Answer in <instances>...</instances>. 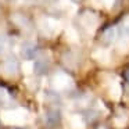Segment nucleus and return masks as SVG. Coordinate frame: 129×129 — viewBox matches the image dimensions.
<instances>
[{
  "label": "nucleus",
  "instance_id": "f257e3e1",
  "mask_svg": "<svg viewBox=\"0 0 129 129\" xmlns=\"http://www.w3.org/2000/svg\"><path fill=\"white\" fill-rule=\"evenodd\" d=\"M118 35H119V29H118L117 26H108V28L103 32V35H101V40H103L106 45H111V43H114L115 40H117Z\"/></svg>",
  "mask_w": 129,
  "mask_h": 129
},
{
  "label": "nucleus",
  "instance_id": "7ed1b4c3",
  "mask_svg": "<svg viewBox=\"0 0 129 129\" xmlns=\"http://www.w3.org/2000/svg\"><path fill=\"white\" fill-rule=\"evenodd\" d=\"M58 121H60V111L58 110L53 108V110H49V111L46 112V123H47L49 126L56 125Z\"/></svg>",
  "mask_w": 129,
  "mask_h": 129
},
{
  "label": "nucleus",
  "instance_id": "20e7f679",
  "mask_svg": "<svg viewBox=\"0 0 129 129\" xmlns=\"http://www.w3.org/2000/svg\"><path fill=\"white\" fill-rule=\"evenodd\" d=\"M34 70L36 71L38 74L47 72V70H49V60L36 58V61H35V64H34Z\"/></svg>",
  "mask_w": 129,
  "mask_h": 129
},
{
  "label": "nucleus",
  "instance_id": "39448f33",
  "mask_svg": "<svg viewBox=\"0 0 129 129\" xmlns=\"http://www.w3.org/2000/svg\"><path fill=\"white\" fill-rule=\"evenodd\" d=\"M36 51H38V49L34 43H25V45L22 46V54L25 57H28V58L36 56Z\"/></svg>",
  "mask_w": 129,
  "mask_h": 129
},
{
  "label": "nucleus",
  "instance_id": "f03ea898",
  "mask_svg": "<svg viewBox=\"0 0 129 129\" xmlns=\"http://www.w3.org/2000/svg\"><path fill=\"white\" fill-rule=\"evenodd\" d=\"M3 72L6 74V75H15L18 71V62L17 60L14 58V57H10V58H7L6 61H4L3 64Z\"/></svg>",
  "mask_w": 129,
  "mask_h": 129
},
{
  "label": "nucleus",
  "instance_id": "423d86ee",
  "mask_svg": "<svg viewBox=\"0 0 129 129\" xmlns=\"http://www.w3.org/2000/svg\"><path fill=\"white\" fill-rule=\"evenodd\" d=\"M6 46H7V40L3 35H0V54L6 50Z\"/></svg>",
  "mask_w": 129,
  "mask_h": 129
},
{
  "label": "nucleus",
  "instance_id": "0eeeda50",
  "mask_svg": "<svg viewBox=\"0 0 129 129\" xmlns=\"http://www.w3.org/2000/svg\"><path fill=\"white\" fill-rule=\"evenodd\" d=\"M125 81H126V86H128V90H129V70L125 72Z\"/></svg>",
  "mask_w": 129,
  "mask_h": 129
}]
</instances>
